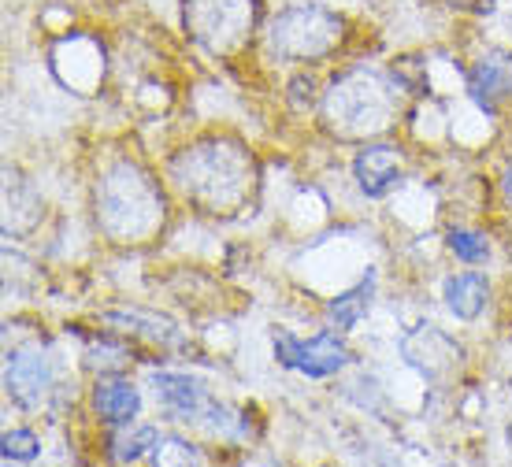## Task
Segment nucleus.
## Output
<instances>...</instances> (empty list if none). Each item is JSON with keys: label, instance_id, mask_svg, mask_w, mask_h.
Instances as JSON below:
<instances>
[{"label": "nucleus", "instance_id": "f257e3e1", "mask_svg": "<svg viewBox=\"0 0 512 467\" xmlns=\"http://www.w3.org/2000/svg\"><path fill=\"white\" fill-rule=\"evenodd\" d=\"M323 112H327L331 130H338L342 138H364V134H383L390 127V119L397 112V97L383 78L353 71V75L334 82Z\"/></svg>", "mask_w": 512, "mask_h": 467}, {"label": "nucleus", "instance_id": "f03ea898", "mask_svg": "<svg viewBox=\"0 0 512 467\" xmlns=\"http://www.w3.org/2000/svg\"><path fill=\"white\" fill-rule=\"evenodd\" d=\"M342 41V19L316 4H297L271 23L268 45L282 60H320Z\"/></svg>", "mask_w": 512, "mask_h": 467}, {"label": "nucleus", "instance_id": "7ed1b4c3", "mask_svg": "<svg viewBox=\"0 0 512 467\" xmlns=\"http://www.w3.org/2000/svg\"><path fill=\"white\" fill-rule=\"evenodd\" d=\"M256 23V0H186V26L205 49L231 52Z\"/></svg>", "mask_w": 512, "mask_h": 467}, {"label": "nucleus", "instance_id": "20e7f679", "mask_svg": "<svg viewBox=\"0 0 512 467\" xmlns=\"http://www.w3.org/2000/svg\"><path fill=\"white\" fill-rule=\"evenodd\" d=\"M275 360L282 367H294V371L308 375V379H327V375H334V371H342L349 364V349L331 330L316 334L312 341H301L294 334H279L275 338Z\"/></svg>", "mask_w": 512, "mask_h": 467}, {"label": "nucleus", "instance_id": "39448f33", "mask_svg": "<svg viewBox=\"0 0 512 467\" xmlns=\"http://www.w3.org/2000/svg\"><path fill=\"white\" fill-rule=\"evenodd\" d=\"M4 390L15 404L23 408H41L52 393V360L45 349L38 345H26V349H15L8 353V364H4Z\"/></svg>", "mask_w": 512, "mask_h": 467}, {"label": "nucleus", "instance_id": "423d86ee", "mask_svg": "<svg viewBox=\"0 0 512 467\" xmlns=\"http://www.w3.org/2000/svg\"><path fill=\"white\" fill-rule=\"evenodd\" d=\"M153 390H156V401L179 419H205V416L216 419L219 412H223V408H216V404L208 401L205 386L197 379H190V375H171V371L160 375V371H156Z\"/></svg>", "mask_w": 512, "mask_h": 467}, {"label": "nucleus", "instance_id": "0eeeda50", "mask_svg": "<svg viewBox=\"0 0 512 467\" xmlns=\"http://www.w3.org/2000/svg\"><path fill=\"white\" fill-rule=\"evenodd\" d=\"M353 175H357L360 190L368 197H386L405 175L401 149H394V145H364L357 152V160H353Z\"/></svg>", "mask_w": 512, "mask_h": 467}, {"label": "nucleus", "instance_id": "6e6552de", "mask_svg": "<svg viewBox=\"0 0 512 467\" xmlns=\"http://www.w3.org/2000/svg\"><path fill=\"white\" fill-rule=\"evenodd\" d=\"M93 408H97L101 423H108V427H130L141 408V393L130 379L104 375L93 386Z\"/></svg>", "mask_w": 512, "mask_h": 467}, {"label": "nucleus", "instance_id": "1a4fd4ad", "mask_svg": "<svg viewBox=\"0 0 512 467\" xmlns=\"http://www.w3.org/2000/svg\"><path fill=\"white\" fill-rule=\"evenodd\" d=\"M468 86H472L475 101L494 112V104L505 101L512 93V60L509 56H487V60H479L472 78H468Z\"/></svg>", "mask_w": 512, "mask_h": 467}, {"label": "nucleus", "instance_id": "9d476101", "mask_svg": "<svg viewBox=\"0 0 512 467\" xmlns=\"http://www.w3.org/2000/svg\"><path fill=\"white\" fill-rule=\"evenodd\" d=\"M487 278L475 275V271H464V275H453L446 282V304L457 319H475L483 308H487Z\"/></svg>", "mask_w": 512, "mask_h": 467}, {"label": "nucleus", "instance_id": "9b49d317", "mask_svg": "<svg viewBox=\"0 0 512 467\" xmlns=\"http://www.w3.org/2000/svg\"><path fill=\"white\" fill-rule=\"evenodd\" d=\"M372 297H375V271H368V275L360 278L353 290L338 293L331 301V323L338 330H353L360 323V319L368 316V308H372Z\"/></svg>", "mask_w": 512, "mask_h": 467}, {"label": "nucleus", "instance_id": "f8f14e48", "mask_svg": "<svg viewBox=\"0 0 512 467\" xmlns=\"http://www.w3.org/2000/svg\"><path fill=\"white\" fill-rule=\"evenodd\" d=\"M164 442L160 438V430L156 427H138L134 434H127V438H119L116 442V453H112V460H141V456H149V453H156V445Z\"/></svg>", "mask_w": 512, "mask_h": 467}, {"label": "nucleus", "instance_id": "ddd939ff", "mask_svg": "<svg viewBox=\"0 0 512 467\" xmlns=\"http://www.w3.org/2000/svg\"><path fill=\"white\" fill-rule=\"evenodd\" d=\"M449 253L464 260V264H479L490 256V241L479 230H449Z\"/></svg>", "mask_w": 512, "mask_h": 467}, {"label": "nucleus", "instance_id": "4468645a", "mask_svg": "<svg viewBox=\"0 0 512 467\" xmlns=\"http://www.w3.org/2000/svg\"><path fill=\"white\" fill-rule=\"evenodd\" d=\"M41 453V442L34 430H8L4 434V460L8 464H26V460H34Z\"/></svg>", "mask_w": 512, "mask_h": 467}, {"label": "nucleus", "instance_id": "2eb2a0df", "mask_svg": "<svg viewBox=\"0 0 512 467\" xmlns=\"http://www.w3.org/2000/svg\"><path fill=\"white\" fill-rule=\"evenodd\" d=\"M505 197H509V204H512V167L505 171Z\"/></svg>", "mask_w": 512, "mask_h": 467}, {"label": "nucleus", "instance_id": "dca6fc26", "mask_svg": "<svg viewBox=\"0 0 512 467\" xmlns=\"http://www.w3.org/2000/svg\"><path fill=\"white\" fill-rule=\"evenodd\" d=\"M509 438H512V430H509Z\"/></svg>", "mask_w": 512, "mask_h": 467}, {"label": "nucleus", "instance_id": "f3484780", "mask_svg": "<svg viewBox=\"0 0 512 467\" xmlns=\"http://www.w3.org/2000/svg\"><path fill=\"white\" fill-rule=\"evenodd\" d=\"M509 386H512V382H509Z\"/></svg>", "mask_w": 512, "mask_h": 467}]
</instances>
